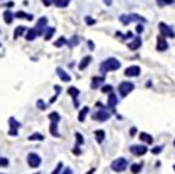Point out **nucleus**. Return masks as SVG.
<instances>
[{"label": "nucleus", "mask_w": 175, "mask_h": 174, "mask_svg": "<svg viewBox=\"0 0 175 174\" xmlns=\"http://www.w3.org/2000/svg\"><path fill=\"white\" fill-rule=\"evenodd\" d=\"M56 74L59 75V77H60V80H61V81H64V82H70V81H71L70 75H69L64 69H61V68H56Z\"/></svg>", "instance_id": "nucleus-11"}, {"label": "nucleus", "mask_w": 175, "mask_h": 174, "mask_svg": "<svg viewBox=\"0 0 175 174\" xmlns=\"http://www.w3.org/2000/svg\"><path fill=\"white\" fill-rule=\"evenodd\" d=\"M88 45H89V49H91V50L94 49V43H93L92 41H88Z\"/></svg>", "instance_id": "nucleus-49"}, {"label": "nucleus", "mask_w": 175, "mask_h": 174, "mask_svg": "<svg viewBox=\"0 0 175 174\" xmlns=\"http://www.w3.org/2000/svg\"><path fill=\"white\" fill-rule=\"evenodd\" d=\"M104 80H105V77H104V76H103V77H98V76L92 77V85H91V87H92L93 89H95V88L100 87V85L104 82Z\"/></svg>", "instance_id": "nucleus-14"}, {"label": "nucleus", "mask_w": 175, "mask_h": 174, "mask_svg": "<svg viewBox=\"0 0 175 174\" xmlns=\"http://www.w3.org/2000/svg\"><path fill=\"white\" fill-rule=\"evenodd\" d=\"M61 168H63V162H59L58 166H56V168L53 171V173L52 174H59L60 173V171H61Z\"/></svg>", "instance_id": "nucleus-41"}, {"label": "nucleus", "mask_w": 175, "mask_h": 174, "mask_svg": "<svg viewBox=\"0 0 175 174\" xmlns=\"http://www.w3.org/2000/svg\"><path fill=\"white\" fill-rule=\"evenodd\" d=\"M119 93H120V96L124 98V97H126L130 92H132L134 91V88H135V85L132 84V82H130V81H122L120 85H119Z\"/></svg>", "instance_id": "nucleus-3"}, {"label": "nucleus", "mask_w": 175, "mask_h": 174, "mask_svg": "<svg viewBox=\"0 0 175 174\" xmlns=\"http://www.w3.org/2000/svg\"><path fill=\"white\" fill-rule=\"evenodd\" d=\"M92 118H93L94 120H98V121H107V120L110 118V113L107 112L105 109H100V110H98L95 114H93Z\"/></svg>", "instance_id": "nucleus-8"}, {"label": "nucleus", "mask_w": 175, "mask_h": 174, "mask_svg": "<svg viewBox=\"0 0 175 174\" xmlns=\"http://www.w3.org/2000/svg\"><path fill=\"white\" fill-rule=\"evenodd\" d=\"M136 131H137V129H136L135 126H134V128H131V129H130V135H131V136H135Z\"/></svg>", "instance_id": "nucleus-48"}, {"label": "nucleus", "mask_w": 175, "mask_h": 174, "mask_svg": "<svg viewBox=\"0 0 175 174\" xmlns=\"http://www.w3.org/2000/svg\"><path fill=\"white\" fill-rule=\"evenodd\" d=\"M1 174H2V173H1Z\"/></svg>", "instance_id": "nucleus-55"}, {"label": "nucleus", "mask_w": 175, "mask_h": 174, "mask_svg": "<svg viewBox=\"0 0 175 174\" xmlns=\"http://www.w3.org/2000/svg\"><path fill=\"white\" fill-rule=\"evenodd\" d=\"M124 74H125V76H127V77H136V76H138V75L141 74V69H140V66H137V65H132V66L126 68L125 71H124Z\"/></svg>", "instance_id": "nucleus-7"}, {"label": "nucleus", "mask_w": 175, "mask_h": 174, "mask_svg": "<svg viewBox=\"0 0 175 174\" xmlns=\"http://www.w3.org/2000/svg\"><path fill=\"white\" fill-rule=\"evenodd\" d=\"M54 89H56V91H58V93H56V94H55V96H54V97L50 99V103H54V102L56 101V98H58V96H59V93H60V86L55 85V86H54Z\"/></svg>", "instance_id": "nucleus-38"}, {"label": "nucleus", "mask_w": 175, "mask_h": 174, "mask_svg": "<svg viewBox=\"0 0 175 174\" xmlns=\"http://www.w3.org/2000/svg\"><path fill=\"white\" fill-rule=\"evenodd\" d=\"M15 17H16V18H26V20H28V21H32V20H33V15L26 14L25 11H17V12L15 14Z\"/></svg>", "instance_id": "nucleus-17"}, {"label": "nucleus", "mask_w": 175, "mask_h": 174, "mask_svg": "<svg viewBox=\"0 0 175 174\" xmlns=\"http://www.w3.org/2000/svg\"><path fill=\"white\" fill-rule=\"evenodd\" d=\"M94 172H95V168H91V169L87 172V174H93Z\"/></svg>", "instance_id": "nucleus-50"}, {"label": "nucleus", "mask_w": 175, "mask_h": 174, "mask_svg": "<svg viewBox=\"0 0 175 174\" xmlns=\"http://www.w3.org/2000/svg\"><path fill=\"white\" fill-rule=\"evenodd\" d=\"M118 97L114 94V92L113 93H109V97H108V107H110L111 109H114V107L118 104Z\"/></svg>", "instance_id": "nucleus-15"}, {"label": "nucleus", "mask_w": 175, "mask_h": 174, "mask_svg": "<svg viewBox=\"0 0 175 174\" xmlns=\"http://www.w3.org/2000/svg\"><path fill=\"white\" fill-rule=\"evenodd\" d=\"M159 5H168V4H173L174 0H157Z\"/></svg>", "instance_id": "nucleus-42"}, {"label": "nucleus", "mask_w": 175, "mask_h": 174, "mask_svg": "<svg viewBox=\"0 0 175 174\" xmlns=\"http://www.w3.org/2000/svg\"><path fill=\"white\" fill-rule=\"evenodd\" d=\"M9 125H10V130H18V128L21 126V124L12 117L9 118Z\"/></svg>", "instance_id": "nucleus-21"}, {"label": "nucleus", "mask_w": 175, "mask_h": 174, "mask_svg": "<svg viewBox=\"0 0 175 174\" xmlns=\"http://www.w3.org/2000/svg\"><path fill=\"white\" fill-rule=\"evenodd\" d=\"M25 31H26V27H23V26H18L17 28H15L14 38H15V39H16V38H18L20 36H22V34L25 33Z\"/></svg>", "instance_id": "nucleus-28"}, {"label": "nucleus", "mask_w": 175, "mask_h": 174, "mask_svg": "<svg viewBox=\"0 0 175 174\" xmlns=\"http://www.w3.org/2000/svg\"><path fill=\"white\" fill-rule=\"evenodd\" d=\"M141 44H142V39H141L140 37H135L134 41L129 44V48H130L131 50H137L138 48H141Z\"/></svg>", "instance_id": "nucleus-13"}, {"label": "nucleus", "mask_w": 175, "mask_h": 174, "mask_svg": "<svg viewBox=\"0 0 175 174\" xmlns=\"http://www.w3.org/2000/svg\"><path fill=\"white\" fill-rule=\"evenodd\" d=\"M68 93H69V94L75 99V105H76V107H79V102H77V99H76V98H77V96L80 94V89H79V88H76V87H74V86L69 87V88H68Z\"/></svg>", "instance_id": "nucleus-12"}, {"label": "nucleus", "mask_w": 175, "mask_h": 174, "mask_svg": "<svg viewBox=\"0 0 175 174\" xmlns=\"http://www.w3.org/2000/svg\"><path fill=\"white\" fill-rule=\"evenodd\" d=\"M147 151H148V150H147V147H146V146H141V145H134V146H131V147H130V152H131L132 155L137 156V157L143 156Z\"/></svg>", "instance_id": "nucleus-9"}, {"label": "nucleus", "mask_w": 175, "mask_h": 174, "mask_svg": "<svg viewBox=\"0 0 175 174\" xmlns=\"http://www.w3.org/2000/svg\"><path fill=\"white\" fill-rule=\"evenodd\" d=\"M104 2H105L107 5H110V4H111V1H110V0H104Z\"/></svg>", "instance_id": "nucleus-51"}, {"label": "nucleus", "mask_w": 175, "mask_h": 174, "mask_svg": "<svg viewBox=\"0 0 175 174\" xmlns=\"http://www.w3.org/2000/svg\"><path fill=\"white\" fill-rule=\"evenodd\" d=\"M38 36V33H37V31H36V28H29L28 31H27V34H26V39L27 41H33L36 37Z\"/></svg>", "instance_id": "nucleus-22"}, {"label": "nucleus", "mask_w": 175, "mask_h": 174, "mask_svg": "<svg viewBox=\"0 0 175 174\" xmlns=\"http://www.w3.org/2000/svg\"><path fill=\"white\" fill-rule=\"evenodd\" d=\"M129 16H130V20H131L132 22H143V23L147 22L146 18H143L142 16H140V15H137V14H131V15H129Z\"/></svg>", "instance_id": "nucleus-23"}, {"label": "nucleus", "mask_w": 175, "mask_h": 174, "mask_svg": "<svg viewBox=\"0 0 175 174\" xmlns=\"http://www.w3.org/2000/svg\"><path fill=\"white\" fill-rule=\"evenodd\" d=\"M42 2L44 4V6H50L54 2V0H42Z\"/></svg>", "instance_id": "nucleus-45"}, {"label": "nucleus", "mask_w": 175, "mask_h": 174, "mask_svg": "<svg viewBox=\"0 0 175 174\" xmlns=\"http://www.w3.org/2000/svg\"><path fill=\"white\" fill-rule=\"evenodd\" d=\"M158 27H159V31H161V33H162L163 37H169V38H174L175 37V33H174V31H173V28L169 27L167 23L159 22V23H158Z\"/></svg>", "instance_id": "nucleus-5"}, {"label": "nucleus", "mask_w": 175, "mask_h": 174, "mask_svg": "<svg viewBox=\"0 0 175 174\" xmlns=\"http://www.w3.org/2000/svg\"><path fill=\"white\" fill-rule=\"evenodd\" d=\"M79 42H80V39H79V37H72V39H71L70 42H68V45H69L70 48H72V47H75V45H77V44H79Z\"/></svg>", "instance_id": "nucleus-35"}, {"label": "nucleus", "mask_w": 175, "mask_h": 174, "mask_svg": "<svg viewBox=\"0 0 175 174\" xmlns=\"http://www.w3.org/2000/svg\"><path fill=\"white\" fill-rule=\"evenodd\" d=\"M49 131H50V134H52L53 136L60 137V134H59V131H58V123L52 121V123H50V126H49Z\"/></svg>", "instance_id": "nucleus-18"}, {"label": "nucleus", "mask_w": 175, "mask_h": 174, "mask_svg": "<svg viewBox=\"0 0 175 174\" xmlns=\"http://www.w3.org/2000/svg\"><path fill=\"white\" fill-rule=\"evenodd\" d=\"M162 150H163V146H157V147L152 148V153H154V155H158V153H159Z\"/></svg>", "instance_id": "nucleus-43"}, {"label": "nucleus", "mask_w": 175, "mask_h": 174, "mask_svg": "<svg viewBox=\"0 0 175 174\" xmlns=\"http://www.w3.org/2000/svg\"><path fill=\"white\" fill-rule=\"evenodd\" d=\"M140 140L146 142V144H148V145H151L153 142V137L150 134H147V132H141L140 134Z\"/></svg>", "instance_id": "nucleus-19"}, {"label": "nucleus", "mask_w": 175, "mask_h": 174, "mask_svg": "<svg viewBox=\"0 0 175 174\" xmlns=\"http://www.w3.org/2000/svg\"><path fill=\"white\" fill-rule=\"evenodd\" d=\"M66 43H68V41L65 39V37H60L58 41L54 42V45H55L56 48H59V47H61V45H64V44H66Z\"/></svg>", "instance_id": "nucleus-33"}, {"label": "nucleus", "mask_w": 175, "mask_h": 174, "mask_svg": "<svg viewBox=\"0 0 175 174\" xmlns=\"http://www.w3.org/2000/svg\"><path fill=\"white\" fill-rule=\"evenodd\" d=\"M37 107H38L39 110L47 109V104H45V102H44L43 99H38V101H37Z\"/></svg>", "instance_id": "nucleus-36"}, {"label": "nucleus", "mask_w": 175, "mask_h": 174, "mask_svg": "<svg viewBox=\"0 0 175 174\" xmlns=\"http://www.w3.org/2000/svg\"><path fill=\"white\" fill-rule=\"evenodd\" d=\"M2 16H4V21H5L7 25H10V23L12 22L14 17H15V15H14V14H12L10 10H6V11L4 12V15H2Z\"/></svg>", "instance_id": "nucleus-20"}, {"label": "nucleus", "mask_w": 175, "mask_h": 174, "mask_svg": "<svg viewBox=\"0 0 175 174\" xmlns=\"http://www.w3.org/2000/svg\"><path fill=\"white\" fill-rule=\"evenodd\" d=\"M88 112H89V107H84V109L80 110V113H79V121H81V123L85 121Z\"/></svg>", "instance_id": "nucleus-25"}, {"label": "nucleus", "mask_w": 175, "mask_h": 174, "mask_svg": "<svg viewBox=\"0 0 175 174\" xmlns=\"http://www.w3.org/2000/svg\"><path fill=\"white\" fill-rule=\"evenodd\" d=\"M28 140L29 141H43L44 136L42 134H39V132H34V134H32V135L28 136Z\"/></svg>", "instance_id": "nucleus-26"}, {"label": "nucleus", "mask_w": 175, "mask_h": 174, "mask_svg": "<svg viewBox=\"0 0 175 174\" xmlns=\"http://www.w3.org/2000/svg\"><path fill=\"white\" fill-rule=\"evenodd\" d=\"M168 48H169V44L165 41V38L163 36H158L157 37V50L158 52H165Z\"/></svg>", "instance_id": "nucleus-10"}, {"label": "nucleus", "mask_w": 175, "mask_h": 174, "mask_svg": "<svg viewBox=\"0 0 175 174\" xmlns=\"http://www.w3.org/2000/svg\"><path fill=\"white\" fill-rule=\"evenodd\" d=\"M6 6H9V7H11V6H14V4H12V2H9V4H6Z\"/></svg>", "instance_id": "nucleus-52"}, {"label": "nucleus", "mask_w": 175, "mask_h": 174, "mask_svg": "<svg viewBox=\"0 0 175 174\" xmlns=\"http://www.w3.org/2000/svg\"><path fill=\"white\" fill-rule=\"evenodd\" d=\"M17 134H18L17 130H9V135L10 136H17Z\"/></svg>", "instance_id": "nucleus-46"}, {"label": "nucleus", "mask_w": 175, "mask_h": 174, "mask_svg": "<svg viewBox=\"0 0 175 174\" xmlns=\"http://www.w3.org/2000/svg\"><path fill=\"white\" fill-rule=\"evenodd\" d=\"M27 163H28V166H29L31 168H38V167L41 166V163H42V158H41L37 153L31 152V153H28V156H27Z\"/></svg>", "instance_id": "nucleus-4"}, {"label": "nucleus", "mask_w": 175, "mask_h": 174, "mask_svg": "<svg viewBox=\"0 0 175 174\" xmlns=\"http://www.w3.org/2000/svg\"><path fill=\"white\" fill-rule=\"evenodd\" d=\"M61 174H74V173H72V171H71V168H70V167H66V168H65V171H64Z\"/></svg>", "instance_id": "nucleus-47"}, {"label": "nucleus", "mask_w": 175, "mask_h": 174, "mask_svg": "<svg viewBox=\"0 0 175 174\" xmlns=\"http://www.w3.org/2000/svg\"><path fill=\"white\" fill-rule=\"evenodd\" d=\"M120 66H121V64H120V61H119L118 59H115V58H108L107 60H104V61L100 64L99 71H100L103 75H105V74L109 73V71H115V70L120 69Z\"/></svg>", "instance_id": "nucleus-1"}, {"label": "nucleus", "mask_w": 175, "mask_h": 174, "mask_svg": "<svg viewBox=\"0 0 175 174\" xmlns=\"http://www.w3.org/2000/svg\"><path fill=\"white\" fill-rule=\"evenodd\" d=\"M85 21H86V23H87L88 26H92V25L95 23V20H93L91 16H86V17H85Z\"/></svg>", "instance_id": "nucleus-39"}, {"label": "nucleus", "mask_w": 175, "mask_h": 174, "mask_svg": "<svg viewBox=\"0 0 175 174\" xmlns=\"http://www.w3.org/2000/svg\"><path fill=\"white\" fill-rule=\"evenodd\" d=\"M141 168H142V163H141V164H137V163H134V164L131 166V172H132V173H134V174H137V173H140Z\"/></svg>", "instance_id": "nucleus-34"}, {"label": "nucleus", "mask_w": 175, "mask_h": 174, "mask_svg": "<svg viewBox=\"0 0 175 174\" xmlns=\"http://www.w3.org/2000/svg\"><path fill=\"white\" fill-rule=\"evenodd\" d=\"M119 20H120V22H121L122 25H125V26H127V25L131 22V20H130V16H129V15H120Z\"/></svg>", "instance_id": "nucleus-31"}, {"label": "nucleus", "mask_w": 175, "mask_h": 174, "mask_svg": "<svg viewBox=\"0 0 175 174\" xmlns=\"http://www.w3.org/2000/svg\"><path fill=\"white\" fill-rule=\"evenodd\" d=\"M174 146H175V141H174Z\"/></svg>", "instance_id": "nucleus-54"}, {"label": "nucleus", "mask_w": 175, "mask_h": 174, "mask_svg": "<svg viewBox=\"0 0 175 174\" xmlns=\"http://www.w3.org/2000/svg\"><path fill=\"white\" fill-rule=\"evenodd\" d=\"M102 92L103 93H113V86L111 85H103Z\"/></svg>", "instance_id": "nucleus-37"}, {"label": "nucleus", "mask_w": 175, "mask_h": 174, "mask_svg": "<svg viewBox=\"0 0 175 174\" xmlns=\"http://www.w3.org/2000/svg\"><path fill=\"white\" fill-rule=\"evenodd\" d=\"M143 31V26H142V23H138L137 26H136V32L137 33H141Z\"/></svg>", "instance_id": "nucleus-44"}, {"label": "nucleus", "mask_w": 175, "mask_h": 174, "mask_svg": "<svg viewBox=\"0 0 175 174\" xmlns=\"http://www.w3.org/2000/svg\"><path fill=\"white\" fill-rule=\"evenodd\" d=\"M70 0H54V4L58 6V7H66L69 5Z\"/></svg>", "instance_id": "nucleus-32"}, {"label": "nucleus", "mask_w": 175, "mask_h": 174, "mask_svg": "<svg viewBox=\"0 0 175 174\" xmlns=\"http://www.w3.org/2000/svg\"><path fill=\"white\" fill-rule=\"evenodd\" d=\"M55 28L54 27H48L47 28V31H45V33H44V38H45V41H50V38L53 37V34L55 33Z\"/></svg>", "instance_id": "nucleus-27"}, {"label": "nucleus", "mask_w": 175, "mask_h": 174, "mask_svg": "<svg viewBox=\"0 0 175 174\" xmlns=\"http://www.w3.org/2000/svg\"><path fill=\"white\" fill-rule=\"evenodd\" d=\"M75 136H76L75 147H80V145H84V136H82L80 132H75Z\"/></svg>", "instance_id": "nucleus-30"}, {"label": "nucleus", "mask_w": 175, "mask_h": 174, "mask_svg": "<svg viewBox=\"0 0 175 174\" xmlns=\"http://www.w3.org/2000/svg\"><path fill=\"white\" fill-rule=\"evenodd\" d=\"M92 61V57L91 55H86L81 61H80V64H79V69L80 70H84V69H86L88 65H89V63Z\"/></svg>", "instance_id": "nucleus-16"}, {"label": "nucleus", "mask_w": 175, "mask_h": 174, "mask_svg": "<svg viewBox=\"0 0 175 174\" xmlns=\"http://www.w3.org/2000/svg\"><path fill=\"white\" fill-rule=\"evenodd\" d=\"M0 166L1 167H7L9 166V160L5 158V157H1L0 158Z\"/></svg>", "instance_id": "nucleus-40"}, {"label": "nucleus", "mask_w": 175, "mask_h": 174, "mask_svg": "<svg viewBox=\"0 0 175 174\" xmlns=\"http://www.w3.org/2000/svg\"><path fill=\"white\" fill-rule=\"evenodd\" d=\"M49 119H50V121H54V123H59L61 118H60L59 113H56V112H52V113L49 114Z\"/></svg>", "instance_id": "nucleus-29"}, {"label": "nucleus", "mask_w": 175, "mask_h": 174, "mask_svg": "<svg viewBox=\"0 0 175 174\" xmlns=\"http://www.w3.org/2000/svg\"><path fill=\"white\" fill-rule=\"evenodd\" d=\"M173 168H174V171H175V164H174V166H173Z\"/></svg>", "instance_id": "nucleus-53"}, {"label": "nucleus", "mask_w": 175, "mask_h": 174, "mask_svg": "<svg viewBox=\"0 0 175 174\" xmlns=\"http://www.w3.org/2000/svg\"><path fill=\"white\" fill-rule=\"evenodd\" d=\"M127 166H129V163H127L126 158L119 157V158H116V160H114V161L111 162V166H110V167H111V169H113L114 172H118V173H120V172H124V171H126Z\"/></svg>", "instance_id": "nucleus-2"}, {"label": "nucleus", "mask_w": 175, "mask_h": 174, "mask_svg": "<svg viewBox=\"0 0 175 174\" xmlns=\"http://www.w3.org/2000/svg\"><path fill=\"white\" fill-rule=\"evenodd\" d=\"M94 136H95L97 142H98V144H102V142H103V140H104L105 134H104V131H103V130H95V131H94Z\"/></svg>", "instance_id": "nucleus-24"}, {"label": "nucleus", "mask_w": 175, "mask_h": 174, "mask_svg": "<svg viewBox=\"0 0 175 174\" xmlns=\"http://www.w3.org/2000/svg\"><path fill=\"white\" fill-rule=\"evenodd\" d=\"M47 23H48L47 17H41V18L37 21L34 28H36L38 36H43V34L45 33V31H47Z\"/></svg>", "instance_id": "nucleus-6"}]
</instances>
